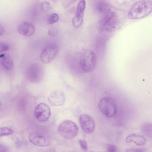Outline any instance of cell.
<instances>
[{
	"label": "cell",
	"instance_id": "obj_1",
	"mask_svg": "<svg viewBox=\"0 0 152 152\" xmlns=\"http://www.w3.org/2000/svg\"><path fill=\"white\" fill-rule=\"evenodd\" d=\"M152 11V2L150 0H140L134 3L128 12L131 19H139L146 16Z\"/></svg>",
	"mask_w": 152,
	"mask_h": 152
},
{
	"label": "cell",
	"instance_id": "obj_2",
	"mask_svg": "<svg viewBox=\"0 0 152 152\" xmlns=\"http://www.w3.org/2000/svg\"><path fill=\"white\" fill-rule=\"evenodd\" d=\"M95 53L92 50L86 49L82 53L80 58V65L83 70L88 73L92 72L96 64Z\"/></svg>",
	"mask_w": 152,
	"mask_h": 152
},
{
	"label": "cell",
	"instance_id": "obj_3",
	"mask_svg": "<svg viewBox=\"0 0 152 152\" xmlns=\"http://www.w3.org/2000/svg\"><path fill=\"white\" fill-rule=\"evenodd\" d=\"M58 130L59 134L64 138L71 139L77 134L78 129L74 122L69 120L63 121L59 125Z\"/></svg>",
	"mask_w": 152,
	"mask_h": 152
},
{
	"label": "cell",
	"instance_id": "obj_4",
	"mask_svg": "<svg viewBox=\"0 0 152 152\" xmlns=\"http://www.w3.org/2000/svg\"><path fill=\"white\" fill-rule=\"evenodd\" d=\"M118 19L117 15L111 11L104 15L101 19L99 26L102 31L107 32H112L114 31L118 24Z\"/></svg>",
	"mask_w": 152,
	"mask_h": 152
},
{
	"label": "cell",
	"instance_id": "obj_5",
	"mask_svg": "<svg viewBox=\"0 0 152 152\" xmlns=\"http://www.w3.org/2000/svg\"><path fill=\"white\" fill-rule=\"evenodd\" d=\"M98 106L102 113L107 117H112L116 113V103L113 99L110 97L102 98L99 102Z\"/></svg>",
	"mask_w": 152,
	"mask_h": 152
},
{
	"label": "cell",
	"instance_id": "obj_6",
	"mask_svg": "<svg viewBox=\"0 0 152 152\" xmlns=\"http://www.w3.org/2000/svg\"><path fill=\"white\" fill-rule=\"evenodd\" d=\"M44 72L41 66L39 64L34 63L28 68L26 76L31 82L37 83L41 82L44 77Z\"/></svg>",
	"mask_w": 152,
	"mask_h": 152
},
{
	"label": "cell",
	"instance_id": "obj_7",
	"mask_svg": "<svg viewBox=\"0 0 152 152\" xmlns=\"http://www.w3.org/2000/svg\"><path fill=\"white\" fill-rule=\"evenodd\" d=\"M59 50L58 45L52 43L47 46L43 50L40 55V59L44 64L52 61L57 55Z\"/></svg>",
	"mask_w": 152,
	"mask_h": 152
},
{
	"label": "cell",
	"instance_id": "obj_8",
	"mask_svg": "<svg viewBox=\"0 0 152 152\" xmlns=\"http://www.w3.org/2000/svg\"><path fill=\"white\" fill-rule=\"evenodd\" d=\"M34 113L36 119L41 122L48 121L51 114L49 107L46 104L43 103H40L36 106Z\"/></svg>",
	"mask_w": 152,
	"mask_h": 152
},
{
	"label": "cell",
	"instance_id": "obj_9",
	"mask_svg": "<svg viewBox=\"0 0 152 152\" xmlns=\"http://www.w3.org/2000/svg\"><path fill=\"white\" fill-rule=\"evenodd\" d=\"M29 139L33 144L39 146H48L50 142V138L47 135L38 132L31 133L29 136Z\"/></svg>",
	"mask_w": 152,
	"mask_h": 152
},
{
	"label": "cell",
	"instance_id": "obj_10",
	"mask_svg": "<svg viewBox=\"0 0 152 152\" xmlns=\"http://www.w3.org/2000/svg\"><path fill=\"white\" fill-rule=\"evenodd\" d=\"M79 121L83 130L86 133L91 134L94 130L95 123L93 118L86 114L80 115Z\"/></svg>",
	"mask_w": 152,
	"mask_h": 152
},
{
	"label": "cell",
	"instance_id": "obj_11",
	"mask_svg": "<svg viewBox=\"0 0 152 152\" xmlns=\"http://www.w3.org/2000/svg\"><path fill=\"white\" fill-rule=\"evenodd\" d=\"M47 99L51 105L58 107L64 104L65 101V97L62 91L56 90L53 91L50 93Z\"/></svg>",
	"mask_w": 152,
	"mask_h": 152
},
{
	"label": "cell",
	"instance_id": "obj_12",
	"mask_svg": "<svg viewBox=\"0 0 152 152\" xmlns=\"http://www.w3.org/2000/svg\"><path fill=\"white\" fill-rule=\"evenodd\" d=\"M86 4L85 1L82 0L77 5L76 15L72 19V23L75 27L80 26L83 23V14L86 7Z\"/></svg>",
	"mask_w": 152,
	"mask_h": 152
},
{
	"label": "cell",
	"instance_id": "obj_13",
	"mask_svg": "<svg viewBox=\"0 0 152 152\" xmlns=\"http://www.w3.org/2000/svg\"><path fill=\"white\" fill-rule=\"evenodd\" d=\"M18 30L21 35L28 37L33 35L34 33L35 28L32 23L27 21L21 23L18 25Z\"/></svg>",
	"mask_w": 152,
	"mask_h": 152
},
{
	"label": "cell",
	"instance_id": "obj_14",
	"mask_svg": "<svg viewBox=\"0 0 152 152\" xmlns=\"http://www.w3.org/2000/svg\"><path fill=\"white\" fill-rule=\"evenodd\" d=\"M0 64L5 70L9 71L12 69L14 66L13 59L11 56L6 53H2L0 55Z\"/></svg>",
	"mask_w": 152,
	"mask_h": 152
},
{
	"label": "cell",
	"instance_id": "obj_15",
	"mask_svg": "<svg viewBox=\"0 0 152 152\" xmlns=\"http://www.w3.org/2000/svg\"><path fill=\"white\" fill-rule=\"evenodd\" d=\"M126 141L127 143L134 142L137 145L141 146L145 144L146 140L142 136L135 134H132L126 137Z\"/></svg>",
	"mask_w": 152,
	"mask_h": 152
},
{
	"label": "cell",
	"instance_id": "obj_16",
	"mask_svg": "<svg viewBox=\"0 0 152 152\" xmlns=\"http://www.w3.org/2000/svg\"><path fill=\"white\" fill-rule=\"evenodd\" d=\"M96 8L99 13L104 15L111 11L110 5L108 2L104 1H100L97 2Z\"/></svg>",
	"mask_w": 152,
	"mask_h": 152
},
{
	"label": "cell",
	"instance_id": "obj_17",
	"mask_svg": "<svg viewBox=\"0 0 152 152\" xmlns=\"http://www.w3.org/2000/svg\"><path fill=\"white\" fill-rule=\"evenodd\" d=\"M141 130L146 136L152 138V124L149 123L143 124L141 127Z\"/></svg>",
	"mask_w": 152,
	"mask_h": 152
},
{
	"label": "cell",
	"instance_id": "obj_18",
	"mask_svg": "<svg viewBox=\"0 0 152 152\" xmlns=\"http://www.w3.org/2000/svg\"><path fill=\"white\" fill-rule=\"evenodd\" d=\"M42 11L45 12L50 11L52 9V6L51 3L48 1H44L42 2L40 5Z\"/></svg>",
	"mask_w": 152,
	"mask_h": 152
},
{
	"label": "cell",
	"instance_id": "obj_19",
	"mask_svg": "<svg viewBox=\"0 0 152 152\" xmlns=\"http://www.w3.org/2000/svg\"><path fill=\"white\" fill-rule=\"evenodd\" d=\"M58 18L59 16L57 13H52L50 15L48 18V23L49 24H53L58 21Z\"/></svg>",
	"mask_w": 152,
	"mask_h": 152
},
{
	"label": "cell",
	"instance_id": "obj_20",
	"mask_svg": "<svg viewBox=\"0 0 152 152\" xmlns=\"http://www.w3.org/2000/svg\"><path fill=\"white\" fill-rule=\"evenodd\" d=\"M13 131L11 129L7 127H3L0 129V136L9 135L12 134Z\"/></svg>",
	"mask_w": 152,
	"mask_h": 152
},
{
	"label": "cell",
	"instance_id": "obj_21",
	"mask_svg": "<svg viewBox=\"0 0 152 152\" xmlns=\"http://www.w3.org/2000/svg\"><path fill=\"white\" fill-rule=\"evenodd\" d=\"M106 149L107 152H117L118 148L116 145L109 144L106 145Z\"/></svg>",
	"mask_w": 152,
	"mask_h": 152
},
{
	"label": "cell",
	"instance_id": "obj_22",
	"mask_svg": "<svg viewBox=\"0 0 152 152\" xmlns=\"http://www.w3.org/2000/svg\"><path fill=\"white\" fill-rule=\"evenodd\" d=\"M10 47L9 45L4 42H1L0 43V52H4L9 50Z\"/></svg>",
	"mask_w": 152,
	"mask_h": 152
},
{
	"label": "cell",
	"instance_id": "obj_23",
	"mask_svg": "<svg viewBox=\"0 0 152 152\" xmlns=\"http://www.w3.org/2000/svg\"><path fill=\"white\" fill-rule=\"evenodd\" d=\"M57 31V28L56 27H53L49 29L48 31V34L49 36L53 37L56 35Z\"/></svg>",
	"mask_w": 152,
	"mask_h": 152
},
{
	"label": "cell",
	"instance_id": "obj_24",
	"mask_svg": "<svg viewBox=\"0 0 152 152\" xmlns=\"http://www.w3.org/2000/svg\"><path fill=\"white\" fill-rule=\"evenodd\" d=\"M125 152H145V149L142 148H131L127 149Z\"/></svg>",
	"mask_w": 152,
	"mask_h": 152
},
{
	"label": "cell",
	"instance_id": "obj_25",
	"mask_svg": "<svg viewBox=\"0 0 152 152\" xmlns=\"http://www.w3.org/2000/svg\"><path fill=\"white\" fill-rule=\"evenodd\" d=\"M81 147L84 150L88 149V145L86 140H80L79 141Z\"/></svg>",
	"mask_w": 152,
	"mask_h": 152
},
{
	"label": "cell",
	"instance_id": "obj_26",
	"mask_svg": "<svg viewBox=\"0 0 152 152\" xmlns=\"http://www.w3.org/2000/svg\"><path fill=\"white\" fill-rule=\"evenodd\" d=\"M8 148L5 145H1L0 147V152H9Z\"/></svg>",
	"mask_w": 152,
	"mask_h": 152
},
{
	"label": "cell",
	"instance_id": "obj_27",
	"mask_svg": "<svg viewBox=\"0 0 152 152\" xmlns=\"http://www.w3.org/2000/svg\"><path fill=\"white\" fill-rule=\"evenodd\" d=\"M5 30L4 27L0 25V35H3L4 33Z\"/></svg>",
	"mask_w": 152,
	"mask_h": 152
}]
</instances>
